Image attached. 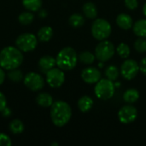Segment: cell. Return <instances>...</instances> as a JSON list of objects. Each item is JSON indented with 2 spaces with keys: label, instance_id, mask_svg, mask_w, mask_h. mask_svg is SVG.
I'll return each mask as SVG.
<instances>
[{
  "label": "cell",
  "instance_id": "1",
  "mask_svg": "<svg viewBox=\"0 0 146 146\" xmlns=\"http://www.w3.org/2000/svg\"><path fill=\"white\" fill-rule=\"evenodd\" d=\"M72 116L70 105L64 101H56L50 106V119L57 127H62L68 123Z\"/></svg>",
  "mask_w": 146,
  "mask_h": 146
},
{
  "label": "cell",
  "instance_id": "2",
  "mask_svg": "<svg viewBox=\"0 0 146 146\" xmlns=\"http://www.w3.org/2000/svg\"><path fill=\"white\" fill-rule=\"evenodd\" d=\"M23 62L21 50L17 47L7 46L0 51V67L6 70L18 68Z\"/></svg>",
  "mask_w": 146,
  "mask_h": 146
},
{
  "label": "cell",
  "instance_id": "3",
  "mask_svg": "<svg viewBox=\"0 0 146 146\" xmlns=\"http://www.w3.org/2000/svg\"><path fill=\"white\" fill-rule=\"evenodd\" d=\"M56 66L63 71H70L74 69L78 62V55L72 47H64L62 49L56 57Z\"/></svg>",
  "mask_w": 146,
  "mask_h": 146
},
{
  "label": "cell",
  "instance_id": "4",
  "mask_svg": "<svg viewBox=\"0 0 146 146\" xmlns=\"http://www.w3.org/2000/svg\"><path fill=\"white\" fill-rule=\"evenodd\" d=\"M91 32L92 37L95 39L102 41L107 39L110 36L112 33V27L110 23L107 20L103 18H98L93 21Z\"/></svg>",
  "mask_w": 146,
  "mask_h": 146
},
{
  "label": "cell",
  "instance_id": "5",
  "mask_svg": "<svg viewBox=\"0 0 146 146\" xmlns=\"http://www.w3.org/2000/svg\"><path fill=\"white\" fill-rule=\"evenodd\" d=\"M115 92V86L114 82L109 79L99 80L94 87V92L100 100H109L113 98Z\"/></svg>",
  "mask_w": 146,
  "mask_h": 146
},
{
  "label": "cell",
  "instance_id": "6",
  "mask_svg": "<svg viewBox=\"0 0 146 146\" xmlns=\"http://www.w3.org/2000/svg\"><path fill=\"white\" fill-rule=\"evenodd\" d=\"M115 48L112 42L109 40H102L95 48V57L99 62H108L115 55Z\"/></svg>",
  "mask_w": 146,
  "mask_h": 146
},
{
  "label": "cell",
  "instance_id": "7",
  "mask_svg": "<svg viewBox=\"0 0 146 146\" xmlns=\"http://www.w3.org/2000/svg\"><path fill=\"white\" fill-rule=\"evenodd\" d=\"M15 45L23 52L33 51L38 45V38L30 33H22L15 39Z\"/></svg>",
  "mask_w": 146,
  "mask_h": 146
},
{
  "label": "cell",
  "instance_id": "8",
  "mask_svg": "<svg viewBox=\"0 0 146 146\" xmlns=\"http://www.w3.org/2000/svg\"><path fill=\"white\" fill-rule=\"evenodd\" d=\"M121 76L127 80H133L139 72V65L133 59H126L120 69Z\"/></svg>",
  "mask_w": 146,
  "mask_h": 146
},
{
  "label": "cell",
  "instance_id": "9",
  "mask_svg": "<svg viewBox=\"0 0 146 146\" xmlns=\"http://www.w3.org/2000/svg\"><path fill=\"white\" fill-rule=\"evenodd\" d=\"M24 85L33 92L40 91L44 86V78L38 73L30 72L27 74L23 78Z\"/></svg>",
  "mask_w": 146,
  "mask_h": 146
},
{
  "label": "cell",
  "instance_id": "10",
  "mask_svg": "<svg viewBox=\"0 0 146 146\" xmlns=\"http://www.w3.org/2000/svg\"><path fill=\"white\" fill-rule=\"evenodd\" d=\"M46 81L52 88L62 86L65 81V74L63 70L57 68H53L46 73Z\"/></svg>",
  "mask_w": 146,
  "mask_h": 146
},
{
  "label": "cell",
  "instance_id": "11",
  "mask_svg": "<svg viewBox=\"0 0 146 146\" xmlns=\"http://www.w3.org/2000/svg\"><path fill=\"white\" fill-rule=\"evenodd\" d=\"M137 117L138 110L133 105H131V104L121 107L118 112V119L123 124H130L133 122Z\"/></svg>",
  "mask_w": 146,
  "mask_h": 146
},
{
  "label": "cell",
  "instance_id": "12",
  "mask_svg": "<svg viewBox=\"0 0 146 146\" xmlns=\"http://www.w3.org/2000/svg\"><path fill=\"white\" fill-rule=\"evenodd\" d=\"M81 79L86 84H96L102 79V74L99 69L94 67H87L81 71Z\"/></svg>",
  "mask_w": 146,
  "mask_h": 146
},
{
  "label": "cell",
  "instance_id": "13",
  "mask_svg": "<svg viewBox=\"0 0 146 146\" xmlns=\"http://www.w3.org/2000/svg\"><path fill=\"white\" fill-rule=\"evenodd\" d=\"M56 65V58L51 56H44L38 61V68L43 73H47Z\"/></svg>",
  "mask_w": 146,
  "mask_h": 146
},
{
  "label": "cell",
  "instance_id": "14",
  "mask_svg": "<svg viewBox=\"0 0 146 146\" xmlns=\"http://www.w3.org/2000/svg\"><path fill=\"white\" fill-rule=\"evenodd\" d=\"M116 24L120 28L123 30H129L133 26V21L128 14L121 13L116 17Z\"/></svg>",
  "mask_w": 146,
  "mask_h": 146
},
{
  "label": "cell",
  "instance_id": "15",
  "mask_svg": "<svg viewBox=\"0 0 146 146\" xmlns=\"http://www.w3.org/2000/svg\"><path fill=\"white\" fill-rule=\"evenodd\" d=\"M78 108L80 110V112L82 113H86L88 111H90L93 106V100L91 97L89 96H82L77 103Z\"/></svg>",
  "mask_w": 146,
  "mask_h": 146
},
{
  "label": "cell",
  "instance_id": "16",
  "mask_svg": "<svg viewBox=\"0 0 146 146\" xmlns=\"http://www.w3.org/2000/svg\"><path fill=\"white\" fill-rule=\"evenodd\" d=\"M84 15L88 19H96L98 16V9L97 6L92 2H87L84 3L82 7Z\"/></svg>",
  "mask_w": 146,
  "mask_h": 146
},
{
  "label": "cell",
  "instance_id": "17",
  "mask_svg": "<svg viewBox=\"0 0 146 146\" xmlns=\"http://www.w3.org/2000/svg\"><path fill=\"white\" fill-rule=\"evenodd\" d=\"M36 102L39 106L44 108L50 107L54 103L52 96L46 92H40L36 98Z\"/></svg>",
  "mask_w": 146,
  "mask_h": 146
},
{
  "label": "cell",
  "instance_id": "18",
  "mask_svg": "<svg viewBox=\"0 0 146 146\" xmlns=\"http://www.w3.org/2000/svg\"><path fill=\"white\" fill-rule=\"evenodd\" d=\"M53 36V29L51 27L45 26L41 27L37 34V38L41 42H48Z\"/></svg>",
  "mask_w": 146,
  "mask_h": 146
},
{
  "label": "cell",
  "instance_id": "19",
  "mask_svg": "<svg viewBox=\"0 0 146 146\" xmlns=\"http://www.w3.org/2000/svg\"><path fill=\"white\" fill-rule=\"evenodd\" d=\"M133 30L138 37L146 38V19H140L133 23Z\"/></svg>",
  "mask_w": 146,
  "mask_h": 146
},
{
  "label": "cell",
  "instance_id": "20",
  "mask_svg": "<svg viewBox=\"0 0 146 146\" xmlns=\"http://www.w3.org/2000/svg\"><path fill=\"white\" fill-rule=\"evenodd\" d=\"M139 98V92L135 88L127 89L123 94V100L127 104H133Z\"/></svg>",
  "mask_w": 146,
  "mask_h": 146
},
{
  "label": "cell",
  "instance_id": "21",
  "mask_svg": "<svg viewBox=\"0 0 146 146\" xmlns=\"http://www.w3.org/2000/svg\"><path fill=\"white\" fill-rule=\"evenodd\" d=\"M95 55L88 50H83L78 55V60L83 64H92L95 61Z\"/></svg>",
  "mask_w": 146,
  "mask_h": 146
},
{
  "label": "cell",
  "instance_id": "22",
  "mask_svg": "<svg viewBox=\"0 0 146 146\" xmlns=\"http://www.w3.org/2000/svg\"><path fill=\"white\" fill-rule=\"evenodd\" d=\"M22 4L25 9L29 11H38L42 6V0H22Z\"/></svg>",
  "mask_w": 146,
  "mask_h": 146
},
{
  "label": "cell",
  "instance_id": "23",
  "mask_svg": "<svg viewBox=\"0 0 146 146\" xmlns=\"http://www.w3.org/2000/svg\"><path fill=\"white\" fill-rule=\"evenodd\" d=\"M120 71H119V68L115 66V65H110L106 68L105 71H104V74L106 76L107 79L112 80V81H115L118 78H119V75H120Z\"/></svg>",
  "mask_w": 146,
  "mask_h": 146
},
{
  "label": "cell",
  "instance_id": "24",
  "mask_svg": "<svg viewBox=\"0 0 146 146\" xmlns=\"http://www.w3.org/2000/svg\"><path fill=\"white\" fill-rule=\"evenodd\" d=\"M68 23L73 27H80L85 24V17L81 14H73L68 19Z\"/></svg>",
  "mask_w": 146,
  "mask_h": 146
},
{
  "label": "cell",
  "instance_id": "25",
  "mask_svg": "<svg viewBox=\"0 0 146 146\" xmlns=\"http://www.w3.org/2000/svg\"><path fill=\"white\" fill-rule=\"evenodd\" d=\"M9 128L13 134H21L24 131V125L19 119H15L10 121Z\"/></svg>",
  "mask_w": 146,
  "mask_h": 146
},
{
  "label": "cell",
  "instance_id": "26",
  "mask_svg": "<svg viewBox=\"0 0 146 146\" xmlns=\"http://www.w3.org/2000/svg\"><path fill=\"white\" fill-rule=\"evenodd\" d=\"M33 19H34V15L29 11L22 12L18 16V21L22 25H29V24H31L33 22Z\"/></svg>",
  "mask_w": 146,
  "mask_h": 146
},
{
  "label": "cell",
  "instance_id": "27",
  "mask_svg": "<svg viewBox=\"0 0 146 146\" xmlns=\"http://www.w3.org/2000/svg\"><path fill=\"white\" fill-rule=\"evenodd\" d=\"M116 52L117 54L121 57V58H124V59H127L129 56H130V47L128 46V44H125V43H121L117 48H116Z\"/></svg>",
  "mask_w": 146,
  "mask_h": 146
},
{
  "label": "cell",
  "instance_id": "28",
  "mask_svg": "<svg viewBox=\"0 0 146 146\" xmlns=\"http://www.w3.org/2000/svg\"><path fill=\"white\" fill-rule=\"evenodd\" d=\"M7 75H8V78L11 81H14V82H19L21 80H23V78H24L22 73L20 70H18L17 68L9 70V73Z\"/></svg>",
  "mask_w": 146,
  "mask_h": 146
},
{
  "label": "cell",
  "instance_id": "29",
  "mask_svg": "<svg viewBox=\"0 0 146 146\" xmlns=\"http://www.w3.org/2000/svg\"><path fill=\"white\" fill-rule=\"evenodd\" d=\"M134 49L139 53H145L146 52V38H137L134 42Z\"/></svg>",
  "mask_w": 146,
  "mask_h": 146
},
{
  "label": "cell",
  "instance_id": "30",
  "mask_svg": "<svg viewBox=\"0 0 146 146\" xmlns=\"http://www.w3.org/2000/svg\"><path fill=\"white\" fill-rule=\"evenodd\" d=\"M11 145L12 141L10 138L6 134L0 133V146H9Z\"/></svg>",
  "mask_w": 146,
  "mask_h": 146
},
{
  "label": "cell",
  "instance_id": "31",
  "mask_svg": "<svg viewBox=\"0 0 146 146\" xmlns=\"http://www.w3.org/2000/svg\"><path fill=\"white\" fill-rule=\"evenodd\" d=\"M125 6L129 10H135L139 7V2L138 0H125Z\"/></svg>",
  "mask_w": 146,
  "mask_h": 146
},
{
  "label": "cell",
  "instance_id": "32",
  "mask_svg": "<svg viewBox=\"0 0 146 146\" xmlns=\"http://www.w3.org/2000/svg\"><path fill=\"white\" fill-rule=\"evenodd\" d=\"M7 107V100L6 97L3 92H0V112H2Z\"/></svg>",
  "mask_w": 146,
  "mask_h": 146
},
{
  "label": "cell",
  "instance_id": "33",
  "mask_svg": "<svg viewBox=\"0 0 146 146\" xmlns=\"http://www.w3.org/2000/svg\"><path fill=\"white\" fill-rule=\"evenodd\" d=\"M139 71L146 76V57H144L139 63Z\"/></svg>",
  "mask_w": 146,
  "mask_h": 146
},
{
  "label": "cell",
  "instance_id": "34",
  "mask_svg": "<svg viewBox=\"0 0 146 146\" xmlns=\"http://www.w3.org/2000/svg\"><path fill=\"white\" fill-rule=\"evenodd\" d=\"M5 80V72L3 71V68H0V86L3 83Z\"/></svg>",
  "mask_w": 146,
  "mask_h": 146
},
{
  "label": "cell",
  "instance_id": "35",
  "mask_svg": "<svg viewBox=\"0 0 146 146\" xmlns=\"http://www.w3.org/2000/svg\"><path fill=\"white\" fill-rule=\"evenodd\" d=\"M2 114H3V115L4 117H9V116H10V115H11V110H10L8 107H6V108L2 111Z\"/></svg>",
  "mask_w": 146,
  "mask_h": 146
},
{
  "label": "cell",
  "instance_id": "36",
  "mask_svg": "<svg viewBox=\"0 0 146 146\" xmlns=\"http://www.w3.org/2000/svg\"><path fill=\"white\" fill-rule=\"evenodd\" d=\"M143 13H144V15L146 16V3L144 4V6H143Z\"/></svg>",
  "mask_w": 146,
  "mask_h": 146
},
{
  "label": "cell",
  "instance_id": "37",
  "mask_svg": "<svg viewBox=\"0 0 146 146\" xmlns=\"http://www.w3.org/2000/svg\"><path fill=\"white\" fill-rule=\"evenodd\" d=\"M115 88H116V87H120L121 83H120V82H116V83L115 84Z\"/></svg>",
  "mask_w": 146,
  "mask_h": 146
},
{
  "label": "cell",
  "instance_id": "38",
  "mask_svg": "<svg viewBox=\"0 0 146 146\" xmlns=\"http://www.w3.org/2000/svg\"><path fill=\"white\" fill-rule=\"evenodd\" d=\"M51 145H58V144H57V143H52V144H51Z\"/></svg>",
  "mask_w": 146,
  "mask_h": 146
}]
</instances>
